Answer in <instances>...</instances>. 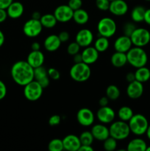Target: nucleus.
I'll use <instances>...</instances> for the list:
<instances>
[{
  "mask_svg": "<svg viewBox=\"0 0 150 151\" xmlns=\"http://www.w3.org/2000/svg\"><path fill=\"white\" fill-rule=\"evenodd\" d=\"M7 89L5 83L0 80V100H3L7 95Z\"/></svg>",
  "mask_w": 150,
  "mask_h": 151,
  "instance_id": "nucleus-42",
  "label": "nucleus"
},
{
  "mask_svg": "<svg viewBox=\"0 0 150 151\" xmlns=\"http://www.w3.org/2000/svg\"><path fill=\"white\" fill-rule=\"evenodd\" d=\"M128 125L131 133L136 136H142L146 134L149 124L144 115L136 114L128 121Z\"/></svg>",
  "mask_w": 150,
  "mask_h": 151,
  "instance_id": "nucleus-4",
  "label": "nucleus"
},
{
  "mask_svg": "<svg viewBox=\"0 0 150 151\" xmlns=\"http://www.w3.org/2000/svg\"><path fill=\"white\" fill-rule=\"evenodd\" d=\"M135 80V73L134 72H129L126 75V81H127L128 83L132 82Z\"/></svg>",
  "mask_w": 150,
  "mask_h": 151,
  "instance_id": "nucleus-48",
  "label": "nucleus"
},
{
  "mask_svg": "<svg viewBox=\"0 0 150 151\" xmlns=\"http://www.w3.org/2000/svg\"><path fill=\"white\" fill-rule=\"evenodd\" d=\"M94 147L91 145H81L78 151H94Z\"/></svg>",
  "mask_w": 150,
  "mask_h": 151,
  "instance_id": "nucleus-50",
  "label": "nucleus"
},
{
  "mask_svg": "<svg viewBox=\"0 0 150 151\" xmlns=\"http://www.w3.org/2000/svg\"><path fill=\"white\" fill-rule=\"evenodd\" d=\"M4 41H5V37H4V34L2 31L0 29V47H1L4 44Z\"/></svg>",
  "mask_w": 150,
  "mask_h": 151,
  "instance_id": "nucleus-53",
  "label": "nucleus"
},
{
  "mask_svg": "<svg viewBox=\"0 0 150 151\" xmlns=\"http://www.w3.org/2000/svg\"><path fill=\"white\" fill-rule=\"evenodd\" d=\"M31 50H34V51L41 50V44H40V43L37 42V41L32 43V45H31Z\"/></svg>",
  "mask_w": 150,
  "mask_h": 151,
  "instance_id": "nucleus-51",
  "label": "nucleus"
},
{
  "mask_svg": "<svg viewBox=\"0 0 150 151\" xmlns=\"http://www.w3.org/2000/svg\"><path fill=\"white\" fill-rule=\"evenodd\" d=\"M132 45L144 47L150 42V32L144 27H136L130 35Z\"/></svg>",
  "mask_w": 150,
  "mask_h": 151,
  "instance_id": "nucleus-8",
  "label": "nucleus"
},
{
  "mask_svg": "<svg viewBox=\"0 0 150 151\" xmlns=\"http://www.w3.org/2000/svg\"><path fill=\"white\" fill-rule=\"evenodd\" d=\"M48 149L49 151H62L63 148V140L60 139H54L51 140L48 145Z\"/></svg>",
  "mask_w": 150,
  "mask_h": 151,
  "instance_id": "nucleus-35",
  "label": "nucleus"
},
{
  "mask_svg": "<svg viewBox=\"0 0 150 151\" xmlns=\"http://www.w3.org/2000/svg\"><path fill=\"white\" fill-rule=\"evenodd\" d=\"M68 5L74 11L81 8L82 6V0H69Z\"/></svg>",
  "mask_w": 150,
  "mask_h": 151,
  "instance_id": "nucleus-40",
  "label": "nucleus"
},
{
  "mask_svg": "<svg viewBox=\"0 0 150 151\" xmlns=\"http://www.w3.org/2000/svg\"><path fill=\"white\" fill-rule=\"evenodd\" d=\"M48 76L47 69L43 66H38V67L34 69V80L35 81H40Z\"/></svg>",
  "mask_w": 150,
  "mask_h": 151,
  "instance_id": "nucleus-33",
  "label": "nucleus"
},
{
  "mask_svg": "<svg viewBox=\"0 0 150 151\" xmlns=\"http://www.w3.org/2000/svg\"><path fill=\"white\" fill-rule=\"evenodd\" d=\"M128 4L124 0H113L110 1L109 11L114 16H122L128 12Z\"/></svg>",
  "mask_w": 150,
  "mask_h": 151,
  "instance_id": "nucleus-16",
  "label": "nucleus"
},
{
  "mask_svg": "<svg viewBox=\"0 0 150 151\" xmlns=\"http://www.w3.org/2000/svg\"><path fill=\"white\" fill-rule=\"evenodd\" d=\"M63 148L68 151H78L81 146L79 137L74 134H69L63 139Z\"/></svg>",
  "mask_w": 150,
  "mask_h": 151,
  "instance_id": "nucleus-19",
  "label": "nucleus"
},
{
  "mask_svg": "<svg viewBox=\"0 0 150 151\" xmlns=\"http://www.w3.org/2000/svg\"><path fill=\"white\" fill-rule=\"evenodd\" d=\"M96 118L101 123L110 124L116 118V112L108 106H100L96 112Z\"/></svg>",
  "mask_w": 150,
  "mask_h": 151,
  "instance_id": "nucleus-12",
  "label": "nucleus"
},
{
  "mask_svg": "<svg viewBox=\"0 0 150 151\" xmlns=\"http://www.w3.org/2000/svg\"><path fill=\"white\" fill-rule=\"evenodd\" d=\"M13 81L21 86H24L34 80V69L26 60H19L10 69Z\"/></svg>",
  "mask_w": 150,
  "mask_h": 151,
  "instance_id": "nucleus-1",
  "label": "nucleus"
},
{
  "mask_svg": "<svg viewBox=\"0 0 150 151\" xmlns=\"http://www.w3.org/2000/svg\"><path fill=\"white\" fill-rule=\"evenodd\" d=\"M109 99L107 96H104V97H101L99 100V106H108V103H109Z\"/></svg>",
  "mask_w": 150,
  "mask_h": 151,
  "instance_id": "nucleus-46",
  "label": "nucleus"
},
{
  "mask_svg": "<svg viewBox=\"0 0 150 151\" xmlns=\"http://www.w3.org/2000/svg\"><path fill=\"white\" fill-rule=\"evenodd\" d=\"M73 19L75 23L79 25H84L89 21V14L82 7L74 11Z\"/></svg>",
  "mask_w": 150,
  "mask_h": 151,
  "instance_id": "nucleus-25",
  "label": "nucleus"
},
{
  "mask_svg": "<svg viewBox=\"0 0 150 151\" xmlns=\"http://www.w3.org/2000/svg\"><path fill=\"white\" fill-rule=\"evenodd\" d=\"M94 36L93 32L89 29H81L77 32L75 36V41L81 47H89L92 44L94 41Z\"/></svg>",
  "mask_w": 150,
  "mask_h": 151,
  "instance_id": "nucleus-13",
  "label": "nucleus"
},
{
  "mask_svg": "<svg viewBox=\"0 0 150 151\" xmlns=\"http://www.w3.org/2000/svg\"><path fill=\"white\" fill-rule=\"evenodd\" d=\"M13 1V0H0V8L6 10Z\"/></svg>",
  "mask_w": 150,
  "mask_h": 151,
  "instance_id": "nucleus-44",
  "label": "nucleus"
},
{
  "mask_svg": "<svg viewBox=\"0 0 150 151\" xmlns=\"http://www.w3.org/2000/svg\"><path fill=\"white\" fill-rule=\"evenodd\" d=\"M41 16L42 15L41 14V13L38 11H34L32 14V18L34 19H37V20H40Z\"/></svg>",
  "mask_w": 150,
  "mask_h": 151,
  "instance_id": "nucleus-52",
  "label": "nucleus"
},
{
  "mask_svg": "<svg viewBox=\"0 0 150 151\" xmlns=\"http://www.w3.org/2000/svg\"><path fill=\"white\" fill-rule=\"evenodd\" d=\"M113 47L116 52L126 53L132 47V43L130 37L125 35L118 37L114 41Z\"/></svg>",
  "mask_w": 150,
  "mask_h": 151,
  "instance_id": "nucleus-17",
  "label": "nucleus"
},
{
  "mask_svg": "<svg viewBox=\"0 0 150 151\" xmlns=\"http://www.w3.org/2000/svg\"><path fill=\"white\" fill-rule=\"evenodd\" d=\"M121 91L116 85H110L106 88V96L110 100H116L120 97Z\"/></svg>",
  "mask_w": 150,
  "mask_h": 151,
  "instance_id": "nucleus-31",
  "label": "nucleus"
},
{
  "mask_svg": "<svg viewBox=\"0 0 150 151\" xmlns=\"http://www.w3.org/2000/svg\"><path fill=\"white\" fill-rule=\"evenodd\" d=\"M81 47L76 42V41H74V42L70 43V44L68 45L67 47V52L68 54H69L70 55H74L77 54L79 52V50H80Z\"/></svg>",
  "mask_w": 150,
  "mask_h": 151,
  "instance_id": "nucleus-36",
  "label": "nucleus"
},
{
  "mask_svg": "<svg viewBox=\"0 0 150 151\" xmlns=\"http://www.w3.org/2000/svg\"><path fill=\"white\" fill-rule=\"evenodd\" d=\"M43 26L40 20L31 18L26 21L23 26V32L26 36L29 38H35L41 33Z\"/></svg>",
  "mask_w": 150,
  "mask_h": 151,
  "instance_id": "nucleus-9",
  "label": "nucleus"
},
{
  "mask_svg": "<svg viewBox=\"0 0 150 151\" xmlns=\"http://www.w3.org/2000/svg\"><path fill=\"white\" fill-rule=\"evenodd\" d=\"M109 131L110 137L116 139L117 141L126 139L131 133L128 122L122 120L113 121L111 122L109 127Z\"/></svg>",
  "mask_w": 150,
  "mask_h": 151,
  "instance_id": "nucleus-5",
  "label": "nucleus"
},
{
  "mask_svg": "<svg viewBox=\"0 0 150 151\" xmlns=\"http://www.w3.org/2000/svg\"><path fill=\"white\" fill-rule=\"evenodd\" d=\"M117 30L116 22L110 17H104L99 21L97 24V31L100 36L111 38Z\"/></svg>",
  "mask_w": 150,
  "mask_h": 151,
  "instance_id": "nucleus-6",
  "label": "nucleus"
},
{
  "mask_svg": "<svg viewBox=\"0 0 150 151\" xmlns=\"http://www.w3.org/2000/svg\"><path fill=\"white\" fill-rule=\"evenodd\" d=\"M81 55H82V62L88 65L96 63L99 57V52L96 50L95 47L91 46L85 47L81 52Z\"/></svg>",
  "mask_w": 150,
  "mask_h": 151,
  "instance_id": "nucleus-18",
  "label": "nucleus"
},
{
  "mask_svg": "<svg viewBox=\"0 0 150 151\" xmlns=\"http://www.w3.org/2000/svg\"><path fill=\"white\" fill-rule=\"evenodd\" d=\"M69 75L73 81L78 83H83L88 81L91 75L90 65L84 62L74 63L71 67Z\"/></svg>",
  "mask_w": 150,
  "mask_h": 151,
  "instance_id": "nucleus-3",
  "label": "nucleus"
},
{
  "mask_svg": "<svg viewBox=\"0 0 150 151\" xmlns=\"http://www.w3.org/2000/svg\"><path fill=\"white\" fill-rule=\"evenodd\" d=\"M145 1H150V0H145Z\"/></svg>",
  "mask_w": 150,
  "mask_h": 151,
  "instance_id": "nucleus-56",
  "label": "nucleus"
},
{
  "mask_svg": "<svg viewBox=\"0 0 150 151\" xmlns=\"http://www.w3.org/2000/svg\"><path fill=\"white\" fill-rule=\"evenodd\" d=\"M40 22H41L43 27H45L46 29H52L56 26L57 23V21L54 15L51 14V13L42 15L40 19Z\"/></svg>",
  "mask_w": 150,
  "mask_h": 151,
  "instance_id": "nucleus-26",
  "label": "nucleus"
},
{
  "mask_svg": "<svg viewBox=\"0 0 150 151\" xmlns=\"http://www.w3.org/2000/svg\"><path fill=\"white\" fill-rule=\"evenodd\" d=\"M7 17H8V16H7V10L0 8V24L5 22Z\"/></svg>",
  "mask_w": 150,
  "mask_h": 151,
  "instance_id": "nucleus-45",
  "label": "nucleus"
},
{
  "mask_svg": "<svg viewBox=\"0 0 150 151\" xmlns=\"http://www.w3.org/2000/svg\"><path fill=\"white\" fill-rule=\"evenodd\" d=\"M73 60L74 62V63H81L82 62V55L77 53V54L74 55H73Z\"/></svg>",
  "mask_w": 150,
  "mask_h": 151,
  "instance_id": "nucleus-49",
  "label": "nucleus"
},
{
  "mask_svg": "<svg viewBox=\"0 0 150 151\" xmlns=\"http://www.w3.org/2000/svg\"><path fill=\"white\" fill-rule=\"evenodd\" d=\"M126 54L127 63L133 67L138 69L146 65L148 55L143 47L134 46V47H132Z\"/></svg>",
  "mask_w": 150,
  "mask_h": 151,
  "instance_id": "nucleus-2",
  "label": "nucleus"
},
{
  "mask_svg": "<svg viewBox=\"0 0 150 151\" xmlns=\"http://www.w3.org/2000/svg\"><path fill=\"white\" fill-rule=\"evenodd\" d=\"M110 1H113V0H110Z\"/></svg>",
  "mask_w": 150,
  "mask_h": 151,
  "instance_id": "nucleus-57",
  "label": "nucleus"
},
{
  "mask_svg": "<svg viewBox=\"0 0 150 151\" xmlns=\"http://www.w3.org/2000/svg\"><path fill=\"white\" fill-rule=\"evenodd\" d=\"M110 4V0H96V6L99 10H101V11L109 10Z\"/></svg>",
  "mask_w": 150,
  "mask_h": 151,
  "instance_id": "nucleus-38",
  "label": "nucleus"
},
{
  "mask_svg": "<svg viewBox=\"0 0 150 151\" xmlns=\"http://www.w3.org/2000/svg\"><path fill=\"white\" fill-rule=\"evenodd\" d=\"M53 14L55 16L57 22L66 23L73 19L74 10L68 4H61L56 7Z\"/></svg>",
  "mask_w": 150,
  "mask_h": 151,
  "instance_id": "nucleus-10",
  "label": "nucleus"
},
{
  "mask_svg": "<svg viewBox=\"0 0 150 151\" xmlns=\"http://www.w3.org/2000/svg\"><path fill=\"white\" fill-rule=\"evenodd\" d=\"M109 46H110L109 38H106V37L100 36L99 35V37L97 38L94 41V47L99 53L107 51V49L109 48Z\"/></svg>",
  "mask_w": 150,
  "mask_h": 151,
  "instance_id": "nucleus-29",
  "label": "nucleus"
},
{
  "mask_svg": "<svg viewBox=\"0 0 150 151\" xmlns=\"http://www.w3.org/2000/svg\"><path fill=\"white\" fill-rule=\"evenodd\" d=\"M146 8L143 6H135L131 11V19L135 23H140L144 22Z\"/></svg>",
  "mask_w": 150,
  "mask_h": 151,
  "instance_id": "nucleus-27",
  "label": "nucleus"
},
{
  "mask_svg": "<svg viewBox=\"0 0 150 151\" xmlns=\"http://www.w3.org/2000/svg\"><path fill=\"white\" fill-rule=\"evenodd\" d=\"M146 151H150V146L147 145L146 149Z\"/></svg>",
  "mask_w": 150,
  "mask_h": 151,
  "instance_id": "nucleus-55",
  "label": "nucleus"
},
{
  "mask_svg": "<svg viewBox=\"0 0 150 151\" xmlns=\"http://www.w3.org/2000/svg\"><path fill=\"white\" fill-rule=\"evenodd\" d=\"M44 60H45V56L44 53L40 50H37V51L32 50L28 54L27 58H26V61L33 69L43 66Z\"/></svg>",
  "mask_w": 150,
  "mask_h": 151,
  "instance_id": "nucleus-20",
  "label": "nucleus"
},
{
  "mask_svg": "<svg viewBox=\"0 0 150 151\" xmlns=\"http://www.w3.org/2000/svg\"><path fill=\"white\" fill-rule=\"evenodd\" d=\"M47 72H48V75L50 79L53 80V81H57L60 79V72L55 68H49L47 69Z\"/></svg>",
  "mask_w": 150,
  "mask_h": 151,
  "instance_id": "nucleus-39",
  "label": "nucleus"
},
{
  "mask_svg": "<svg viewBox=\"0 0 150 151\" xmlns=\"http://www.w3.org/2000/svg\"><path fill=\"white\" fill-rule=\"evenodd\" d=\"M134 115L133 111L129 106H122L118 111V116L120 120L127 122Z\"/></svg>",
  "mask_w": 150,
  "mask_h": 151,
  "instance_id": "nucleus-30",
  "label": "nucleus"
},
{
  "mask_svg": "<svg viewBox=\"0 0 150 151\" xmlns=\"http://www.w3.org/2000/svg\"><path fill=\"white\" fill-rule=\"evenodd\" d=\"M61 43L58 35L55 34H51L45 38L44 41V47L46 51L53 52L57 51L60 48Z\"/></svg>",
  "mask_w": 150,
  "mask_h": 151,
  "instance_id": "nucleus-22",
  "label": "nucleus"
},
{
  "mask_svg": "<svg viewBox=\"0 0 150 151\" xmlns=\"http://www.w3.org/2000/svg\"><path fill=\"white\" fill-rule=\"evenodd\" d=\"M76 120L78 123L83 127H89L93 125L95 120L94 112L88 108H82L76 114Z\"/></svg>",
  "mask_w": 150,
  "mask_h": 151,
  "instance_id": "nucleus-11",
  "label": "nucleus"
},
{
  "mask_svg": "<svg viewBox=\"0 0 150 151\" xmlns=\"http://www.w3.org/2000/svg\"><path fill=\"white\" fill-rule=\"evenodd\" d=\"M146 134L147 136V138L150 140V125H149V127L148 128H147V131L146 132Z\"/></svg>",
  "mask_w": 150,
  "mask_h": 151,
  "instance_id": "nucleus-54",
  "label": "nucleus"
},
{
  "mask_svg": "<svg viewBox=\"0 0 150 151\" xmlns=\"http://www.w3.org/2000/svg\"><path fill=\"white\" fill-rule=\"evenodd\" d=\"M135 29H136V25L135 24V22H126L123 27L124 35L130 37Z\"/></svg>",
  "mask_w": 150,
  "mask_h": 151,
  "instance_id": "nucleus-37",
  "label": "nucleus"
},
{
  "mask_svg": "<svg viewBox=\"0 0 150 151\" xmlns=\"http://www.w3.org/2000/svg\"><path fill=\"white\" fill-rule=\"evenodd\" d=\"M110 62L114 67L121 68L127 63L126 54L121 52H115L110 58Z\"/></svg>",
  "mask_w": 150,
  "mask_h": 151,
  "instance_id": "nucleus-23",
  "label": "nucleus"
},
{
  "mask_svg": "<svg viewBox=\"0 0 150 151\" xmlns=\"http://www.w3.org/2000/svg\"><path fill=\"white\" fill-rule=\"evenodd\" d=\"M91 132L92 133L94 139L100 142L104 141L106 139L110 137L109 128L106 126L105 124L101 123V122L99 124H96L93 125Z\"/></svg>",
  "mask_w": 150,
  "mask_h": 151,
  "instance_id": "nucleus-15",
  "label": "nucleus"
},
{
  "mask_svg": "<svg viewBox=\"0 0 150 151\" xmlns=\"http://www.w3.org/2000/svg\"><path fill=\"white\" fill-rule=\"evenodd\" d=\"M44 89L38 81L33 80L24 86V95L29 101H37L42 96Z\"/></svg>",
  "mask_w": 150,
  "mask_h": 151,
  "instance_id": "nucleus-7",
  "label": "nucleus"
},
{
  "mask_svg": "<svg viewBox=\"0 0 150 151\" xmlns=\"http://www.w3.org/2000/svg\"><path fill=\"white\" fill-rule=\"evenodd\" d=\"M8 17L13 19H17L21 17L24 12V7L20 1H14L6 9Z\"/></svg>",
  "mask_w": 150,
  "mask_h": 151,
  "instance_id": "nucleus-21",
  "label": "nucleus"
},
{
  "mask_svg": "<svg viewBox=\"0 0 150 151\" xmlns=\"http://www.w3.org/2000/svg\"><path fill=\"white\" fill-rule=\"evenodd\" d=\"M144 90V85L142 83L135 80L128 84L126 87V94L130 99L137 100L142 96Z\"/></svg>",
  "mask_w": 150,
  "mask_h": 151,
  "instance_id": "nucleus-14",
  "label": "nucleus"
},
{
  "mask_svg": "<svg viewBox=\"0 0 150 151\" xmlns=\"http://www.w3.org/2000/svg\"><path fill=\"white\" fill-rule=\"evenodd\" d=\"M82 145H92L94 141V138L91 131H85L81 133L79 137Z\"/></svg>",
  "mask_w": 150,
  "mask_h": 151,
  "instance_id": "nucleus-32",
  "label": "nucleus"
},
{
  "mask_svg": "<svg viewBox=\"0 0 150 151\" xmlns=\"http://www.w3.org/2000/svg\"><path fill=\"white\" fill-rule=\"evenodd\" d=\"M144 22H145L147 24L150 25V8L146 9Z\"/></svg>",
  "mask_w": 150,
  "mask_h": 151,
  "instance_id": "nucleus-47",
  "label": "nucleus"
},
{
  "mask_svg": "<svg viewBox=\"0 0 150 151\" xmlns=\"http://www.w3.org/2000/svg\"><path fill=\"white\" fill-rule=\"evenodd\" d=\"M58 37L62 43H65L67 42L69 40V38H70V34L67 31H61L58 34Z\"/></svg>",
  "mask_w": 150,
  "mask_h": 151,
  "instance_id": "nucleus-43",
  "label": "nucleus"
},
{
  "mask_svg": "<svg viewBox=\"0 0 150 151\" xmlns=\"http://www.w3.org/2000/svg\"><path fill=\"white\" fill-rule=\"evenodd\" d=\"M60 122H61V117L57 114L52 115L49 119V124L50 126H55V125H59Z\"/></svg>",
  "mask_w": 150,
  "mask_h": 151,
  "instance_id": "nucleus-41",
  "label": "nucleus"
},
{
  "mask_svg": "<svg viewBox=\"0 0 150 151\" xmlns=\"http://www.w3.org/2000/svg\"><path fill=\"white\" fill-rule=\"evenodd\" d=\"M134 73L135 80L142 83L147 82L150 79V70L146 66L138 68Z\"/></svg>",
  "mask_w": 150,
  "mask_h": 151,
  "instance_id": "nucleus-28",
  "label": "nucleus"
},
{
  "mask_svg": "<svg viewBox=\"0 0 150 151\" xmlns=\"http://www.w3.org/2000/svg\"><path fill=\"white\" fill-rule=\"evenodd\" d=\"M147 144L143 139L135 138L129 142L126 146L127 151H146Z\"/></svg>",
  "mask_w": 150,
  "mask_h": 151,
  "instance_id": "nucleus-24",
  "label": "nucleus"
},
{
  "mask_svg": "<svg viewBox=\"0 0 150 151\" xmlns=\"http://www.w3.org/2000/svg\"><path fill=\"white\" fill-rule=\"evenodd\" d=\"M117 140L116 139L113 138L112 137H109L106 139L104 141H103V147L107 151H113L117 148Z\"/></svg>",
  "mask_w": 150,
  "mask_h": 151,
  "instance_id": "nucleus-34",
  "label": "nucleus"
}]
</instances>
